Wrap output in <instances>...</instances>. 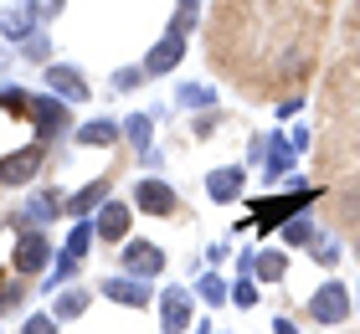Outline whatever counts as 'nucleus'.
<instances>
[{
  "mask_svg": "<svg viewBox=\"0 0 360 334\" xmlns=\"http://www.w3.org/2000/svg\"><path fill=\"white\" fill-rule=\"evenodd\" d=\"M180 52H186V41H180V31H170L165 41L150 52V62H144V72H170V67L180 62Z\"/></svg>",
  "mask_w": 360,
  "mask_h": 334,
  "instance_id": "obj_7",
  "label": "nucleus"
},
{
  "mask_svg": "<svg viewBox=\"0 0 360 334\" xmlns=\"http://www.w3.org/2000/svg\"><path fill=\"white\" fill-rule=\"evenodd\" d=\"M21 293H26V288H21V283H15V278H6V273H0V304H6V309H11V304H21Z\"/></svg>",
  "mask_w": 360,
  "mask_h": 334,
  "instance_id": "obj_21",
  "label": "nucleus"
},
{
  "mask_svg": "<svg viewBox=\"0 0 360 334\" xmlns=\"http://www.w3.org/2000/svg\"><path fill=\"white\" fill-rule=\"evenodd\" d=\"M309 314H314L319 324H340L350 314V298H345V288L340 283H324V288L314 293V304H309Z\"/></svg>",
  "mask_w": 360,
  "mask_h": 334,
  "instance_id": "obj_2",
  "label": "nucleus"
},
{
  "mask_svg": "<svg viewBox=\"0 0 360 334\" xmlns=\"http://www.w3.org/2000/svg\"><path fill=\"white\" fill-rule=\"evenodd\" d=\"M232 298H237V304H242V309H252V304H257V288H252V273H248V278H242V283H237V288H232Z\"/></svg>",
  "mask_w": 360,
  "mask_h": 334,
  "instance_id": "obj_22",
  "label": "nucleus"
},
{
  "mask_svg": "<svg viewBox=\"0 0 360 334\" xmlns=\"http://www.w3.org/2000/svg\"><path fill=\"white\" fill-rule=\"evenodd\" d=\"M180 6H195V0H180Z\"/></svg>",
  "mask_w": 360,
  "mask_h": 334,
  "instance_id": "obj_28",
  "label": "nucleus"
},
{
  "mask_svg": "<svg viewBox=\"0 0 360 334\" xmlns=\"http://www.w3.org/2000/svg\"><path fill=\"white\" fill-rule=\"evenodd\" d=\"M278 334H299V329H293L288 319H278Z\"/></svg>",
  "mask_w": 360,
  "mask_h": 334,
  "instance_id": "obj_27",
  "label": "nucleus"
},
{
  "mask_svg": "<svg viewBox=\"0 0 360 334\" xmlns=\"http://www.w3.org/2000/svg\"><path fill=\"white\" fill-rule=\"evenodd\" d=\"M0 26H6L11 37H21V31H26V15H0Z\"/></svg>",
  "mask_w": 360,
  "mask_h": 334,
  "instance_id": "obj_25",
  "label": "nucleus"
},
{
  "mask_svg": "<svg viewBox=\"0 0 360 334\" xmlns=\"http://www.w3.org/2000/svg\"><path fill=\"white\" fill-rule=\"evenodd\" d=\"M288 242H309V221H288Z\"/></svg>",
  "mask_w": 360,
  "mask_h": 334,
  "instance_id": "obj_26",
  "label": "nucleus"
},
{
  "mask_svg": "<svg viewBox=\"0 0 360 334\" xmlns=\"http://www.w3.org/2000/svg\"><path fill=\"white\" fill-rule=\"evenodd\" d=\"M103 191H108L103 180H93V186H88V191H77V195H72V200H68L62 211H72V216H88V211L98 206V200H103Z\"/></svg>",
  "mask_w": 360,
  "mask_h": 334,
  "instance_id": "obj_12",
  "label": "nucleus"
},
{
  "mask_svg": "<svg viewBox=\"0 0 360 334\" xmlns=\"http://www.w3.org/2000/svg\"><path fill=\"white\" fill-rule=\"evenodd\" d=\"M129 134H134V144L150 139V119H129Z\"/></svg>",
  "mask_w": 360,
  "mask_h": 334,
  "instance_id": "obj_24",
  "label": "nucleus"
},
{
  "mask_svg": "<svg viewBox=\"0 0 360 334\" xmlns=\"http://www.w3.org/2000/svg\"><path fill=\"white\" fill-rule=\"evenodd\" d=\"M134 206L155 211V216H170V211H175V191H170V186H160V180H144V186L134 191Z\"/></svg>",
  "mask_w": 360,
  "mask_h": 334,
  "instance_id": "obj_6",
  "label": "nucleus"
},
{
  "mask_svg": "<svg viewBox=\"0 0 360 334\" xmlns=\"http://www.w3.org/2000/svg\"><path fill=\"white\" fill-rule=\"evenodd\" d=\"M113 139H119V129H113V124H88L83 129V144H113Z\"/></svg>",
  "mask_w": 360,
  "mask_h": 334,
  "instance_id": "obj_16",
  "label": "nucleus"
},
{
  "mask_svg": "<svg viewBox=\"0 0 360 334\" xmlns=\"http://www.w3.org/2000/svg\"><path fill=\"white\" fill-rule=\"evenodd\" d=\"M46 82H52L62 98H83V82H77L72 67H52V72H46Z\"/></svg>",
  "mask_w": 360,
  "mask_h": 334,
  "instance_id": "obj_13",
  "label": "nucleus"
},
{
  "mask_svg": "<svg viewBox=\"0 0 360 334\" xmlns=\"http://www.w3.org/2000/svg\"><path fill=\"white\" fill-rule=\"evenodd\" d=\"M26 334H57V319H46V314H41V319L26 324Z\"/></svg>",
  "mask_w": 360,
  "mask_h": 334,
  "instance_id": "obj_23",
  "label": "nucleus"
},
{
  "mask_svg": "<svg viewBox=\"0 0 360 334\" xmlns=\"http://www.w3.org/2000/svg\"><path fill=\"white\" fill-rule=\"evenodd\" d=\"M160 314H165V329H186V319H191V304H186V293H165Z\"/></svg>",
  "mask_w": 360,
  "mask_h": 334,
  "instance_id": "obj_11",
  "label": "nucleus"
},
{
  "mask_svg": "<svg viewBox=\"0 0 360 334\" xmlns=\"http://www.w3.org/2000/svg\"><path fill=\"white\" fill-rule=\"evenodd\" d=\"M98 237H108V242H124L129 237V206H103V216H98Z\"/></svg>",
  "mask_w": 360,
  "mask_h": 334,
  "instance_id": "obj_8",
  "label": "nucleus"
},
{
  "mask_svg": "<svg viewBox=\"0 0 360 334\" xmlns=\"http://www.w3.org/2000/svg\"><path fill=\"white\" fill-rule=\"evenodd\" d=\"M37 165H41V149H37V144H31V149H15V155L0 160V180H6V186H21V180L37 175Z\"/></svg>",
  "mask_w": 360,
  "mask_h": 334,
  "instance_id": "obj_3",
  "label": "nucleus"
},
{
  "mask_svg": "<svg viewBox=\"0 0 360 334\" xmlns=\"http://www.w3.org/2000/svg\"><path fill=\"white\" fill-rule=\"evenodd\" d=\"M124 267L129 273H160V267H165V252H160L155 242H129L124 247Z\"/></svg>",
  "mask_w": 360,
  "mask_h": 334,
  "instance_id": "obj_5",
  "label": "nucleus"
},
{
  "mask_svg": "<svg viewBox=\"0 0 360 334\" xmlns=\"http://www.w3.org/2000/svg\"><path fill=\"white\" fill-rule=\"evenodd\" d=\"M201 298H206V304H221V298H226V283L206 273V278H201Z\"/></svg>",
  "mask_w": 360,
  "mask_h": 334,
  "instance_id": "obj_20",
  "label": "nucleus"
},
{
  "mask_svg": "<svg viewBox=\"0 0 360 334\" xmlns=\"http://www.w3.org/2000/svg\"><path fill=\"white\" fill-rule=\"evenodd\" d=\"M103 288H108V298H119V304H144V298H150V293H144V288H134V283H124V278H113V283H103Z\"/></svg>",
  "mask_w": 360,
  "mask_h": 334,
  "instance_id": "obj_14",
  "label": "nucleus"
},
{
  "mask_svg": "<svg viewBox=\"0 0 360 334\" xmlns=\"http://www.w3.org/2000/svg\"><path fill=\"white\" fill-rule=\"evenodd\" d=\"M88 247H93V226H77V231H72V242H68V257H83Z\"/></svg>",
  "mask_w": 360,
  "mask_h": 334,
  "instance_id": "obj_19",
  "label": "nucleus"
},
{
  "mask_svg": "<svg viewBox=\"0 0 360 334\" xmlns=\"http://www.w3.org/2000/svg\"><path fill=\"white\" fill-rule=\"evenodd\" d=\"M242 191V170H237V165H232V170H217V175H211V200H232Z\"/></svg>",
  "mask_w": 360,
  "mask_h": 334,
  "instance_id": "obj_10",
  "label": "nucleus"
},
{
  "mask_svg": "<svg viewBox=\"0 0 360 334\" xmlns=\"http://www.w3.org/2000/svg\"><path fill=\"white\" fill-rule=\"evenodd\" d=\"M319 191H299V195H278V200H252V226H278V221H293V211H304Z\"/></svg>",
  "mask_w": 360,
  "mask_h": 334,
  "instance_id": "obj_1",
  "label": "nucleus"
},
{
  "mask_svg": "<svg viewBox=\"0 0 360 334\" xmlns=\"http://www.w3.org/2000/svg\"><path fill=\"white\" fill-rule=\"evenodd\" d=\"M46 257H52V247H46L41 231H26L21 247H15V273H41Z\"/></svg>",
  "mask_w": 360,
  "mask_h": 334,
  "instance_id": "obj_4",
  "label": "nucleus"
},
{
  "mask_svg": "<svg viewBox=\"0 0 360 334\" xmlns=\"http://www.w3.org/2000/svg\"><path fill=\"white\" fill-rule=\"evenodd\" d=\"M83 304H88L83 293H62V298H57V319H72V314H83Z\"/></svg>",
  "mask_w": 360,
  "mask_h": 334,
  "instance_id": "obj_18",
  "label": "nucleus"
},
{
  "mask_svg": "<svg viewBox=\"0 0 360 334\" xmlns=\"http://www.w3.org/2000/svg\"><path fill=\"white\" fill-rule=\"evenodd\" d=\"M257 278H263V283H273V278H283V257H278V252H268V257H257Z\"/></svg>",
  "mask_w": 360,
  "mask_h": 334,
  "instance_id": "obj_17",
  "label": "nucleus"
},
{
  "mask_svg": "<svg viewBox=\"0 0 360 334\" xmlns=\"http://www.w3.org/2000/svg\"><path fill=\"white\" fill-rule=\"evenodd\" d=\"M288 165H293V149L278 139V144L268 149V175H288Z\"/></svg>",
  "mask_w": 360,
  "mask_h": 334,
  "instance_id": "obj_15",
  "label": "nucleus"
},
{
  "mask_svg": "<svg viewBox=\"0 0 360 334\" xmlns=\"http://www.w3.org/2000/svg\"><path fill=\"white\" fill-rule=\"evenodd\" d=\"M31 113H37L41 134H57L62 124H68V108H62V103H46V98H41V103H31Z\"/></svg>",
  "mask_w": 360,
  "mask_h": 334,
  "instance_id": "obj_9",
  "label": "nucleus"
}]
</instances>
